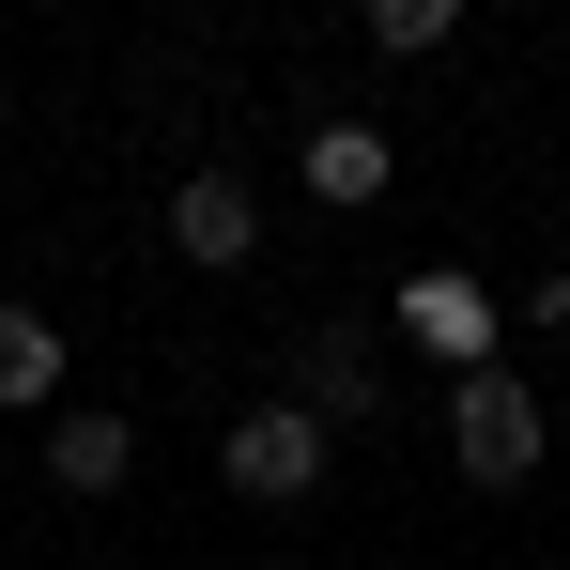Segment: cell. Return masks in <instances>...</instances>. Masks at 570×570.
Wrapping results in <instances>:
<instances>
[{
	"instance_id": "1",
	"label": "cell",
	"mask_w": 570,
	"mask_h": 570,
	"mask_svg": "<svg viewBox=\"0 0 570 570\" xmlns=\"http://www.w3.org/2000/svg\"><path fill=\"white\" fill-rule=\"evenodd\" d=\"M448 448H463L478 493H524V478H540V385L524 371H463L448 385Z\"/></svg>"
},
{
	"instance_id": "5",
	"label": "cell",
	"mask_w": 570,
	"mask_h": 570,
	"mask_svg": "<svg viewBox=\"0 0 570 570\" xmlns=\"http://www.w3.org/2000/svg\"><path fill=\"white\" fill-rule=\"evenodd\" d=\"M47 478H62V493H124V478H139V416L62 401V416H47Z\"/></svg>"
},
{
	"instance_id": "8",
	"label": "cell",
	"mask_w": 570,
	"mask_h": 570,
	"mask_svg": "<svg viewBox=\"0 0 570 570\" xmlns=\"http://www.w3.org/2000/svg\"><path fill=\"white\" fill-rule=\"evenodd\" d=\"M47 401H62V324L0 308V416H47Z\"/></svg>"
},
{
	"instance_id": "2",
	"label": "cell",
	"mask_w": 570,
	"mask_h": 570,
	"mask_svg": "<svg viewBox=\"0 0 570 570\" xmlns=\"http://www.w3.org/2000/svg\"><path fill=\"white\" fill-rule=\"evenodd\" d=\"M324 448H340V432H324L308 401H247V416H232V448H216V478H232V493H263V509H308V493H324Z\"/></svg>"
},
{
	"instance_id": "3",
	"label": "cell",
	"mask_w": 570,
	"mask_h": 570,
	"mask_svg": "<svg viewBox=\"0 0 570 570\" xmlns=\"http://www.w3.org/2000/svg\"><path fill=\"white\" fill-rule=\"evenodd\" d=\"M170 247H186L200 278H232V263L263 247V200H247V170H186V186H170Z\"/></svg>"
},
{
	"instance_id": "7",
	"label": "cell",
	"mask_w": 570,
	"mask_h": 570,
	"mask_svg": "<svg viewBox=\"0 0 570 570\" xmlns=\"http://www.w3.org/2000/svg\"><path fill=\"white\" fill-rule=\"evenodd\" d=\"M385 170H401V139H385V124H308V200H340V216H355V200H385Z\"/></svg>"
},
{
	"instance_id": "10",
	"label": "cell",
	"mask_w": 570,
	"mask_h": 570,
	"mask_svg": "<svg viewBox=\"0 0 570 570\" xmlns=\"http://www.w3.org/2000/svg\"><path fill=\"white\" fill-rule=\"evenodd\" d=\"M540 340H556V355H570V278H540Z\"/></svg>"
},
{
	"instance_id": "4",
	"label": "cell",
	"mask_w": 570,
	"mask_h": 570,
	"mask_svg": "<svg viewBox=\"0 0 570 570\" xmlns=\"http://www.w3.org/2000/svg\"><path fill=\"white\" fill-rule=\"evenodd\" d=\"M401 340H416V355H448V385H463V371H493V308H478V278H463V263H432V278L401 293Z\"/></svg>"
},
{
	"instance_id": "9",
	"label": "cell",
	"mask_w": 570,
	"mask_h": 570,
	"mask_svg": "<svg viewBox=\"0 0 570 570\" xmlns=\"http://www.w3.org/2000/svg\"><path fill=\"white\" fill-rule=\"evenodd\" d=\"M448 31H463V16H448V0H371V47H385V62H432V47H448Z\"/></svg>"
},
{
	"instance_id": "6",
	"label": "cell",
	"mask_w": 570,
	"mask_h": 570,
	"mask_svg": "<svg viewBox=\"0 0 570 570\" xmlns=\"http://www.w3.org/2000/svg\"><path fill=\"white\" fill-rule=\"evenodd\" d=\"M293 401H308L324 432H355V416H385V371H371V340H355V324H324V340H308V385H293Z\"/></svg>"
}]
</instances>
